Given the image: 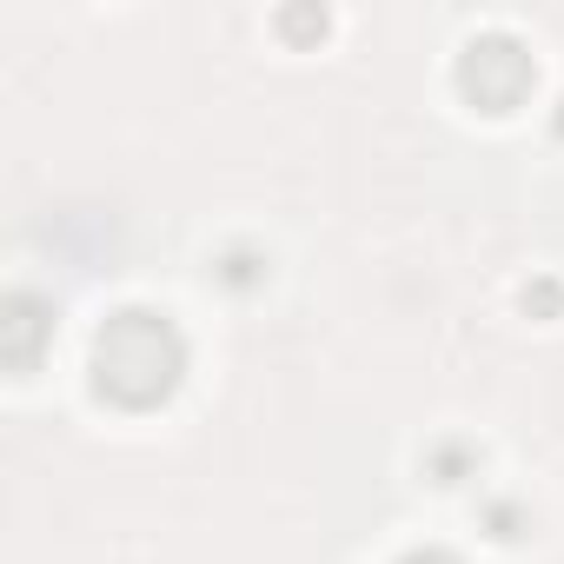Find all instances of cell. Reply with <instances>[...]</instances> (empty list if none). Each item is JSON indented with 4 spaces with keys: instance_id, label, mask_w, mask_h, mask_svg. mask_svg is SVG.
I'll return each mask as SVG.
<instances>
[{
    "instance_id": "1",
    "label": "cell",
    "mask_w": 564,
    "mask_h": 564,
    "mask_svg": "<svg viewBox=\"0 0 564 564\" xmlns=\"http://www.w3.org/2000/svg\"><path fill=\"white\" fill-rule=\"evenodd\" d=\"M94 372H100V392H113V399H127V405H147V399H160V392L173 386V372H180V339H173V326L153 319V313H120V319H107V333H100Z\"/></svg>"
}]
</instances>
